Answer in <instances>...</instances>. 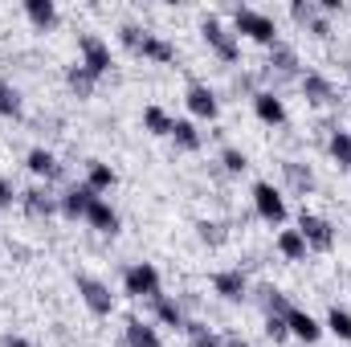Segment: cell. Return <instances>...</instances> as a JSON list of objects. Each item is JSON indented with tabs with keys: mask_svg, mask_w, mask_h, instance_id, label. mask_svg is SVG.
<instances>
[{
	"mask_svg": "<svg viewBox=\"0 0 351 347\" xmlns=\"http://www.w3.org/2000/svg\"><path fill=\"white\" fill-rule=\"evenodd\" d=\"M298 233H302L306 250L327 254V250L335 246V229H331V221H323V217H315V213H302V217H298Z\"/></svg>",
	"mask_w": 351,
	"mask_h": 347,
	"instance_id": "5b68a950",
	"label": "cell"
},
{
	"mask_svg": "<svg viewBox=\"0 0 351 347\" xmlns=\"http://www.w3.org/2000/svg\"><path fill=\"white\" fill-rule=\"evenodd\" d=\"M25 168L33 176H45V180H58V176H62V164H58V156H53L49 147H33V152L25 156Z\"/></svg>",
	"mask_w": 351,
	"mask_h": 347,
	"instance_id": "2e32d148",
	"label": "cell"
},
{
	"mask_svg": "<svg viewBox=\"0 0 351 347\" xmlns=\"http://www.w3.org/2000/svg\"><path fill=\"white\" fill-rule=\"evenodd\" d=\"M114 180H119V176H114L110 164H102V160H90V164H86V188H90V192H110V188H114Z\"/></svg>",
	"mask_w": 351,
	"mask_h": 347,
	"instance_id": "603a6c76",
	"label": "cell"
},
{
	"mask_svg": "<svg viewBox=\"0 0 351 347\" xmlns=\"http://www.w3.org/2000/svg\"><path fill=\"white\" fill-rule=\"evenodd\" d=\"M298 82H302V94H306V102H315V106H331V102H335V86H331L323 74L306 70Z\"/></svg>",
	"mask_w": 351,
	"mask_h": 347,
	"instance_id": "4fadbf2b",
	"label": "cell"
},
{
	"mask_svg": "<svg viewBox=\"0 0 351 347\" xmlns=\"http://www.w3.org/2000/svg\"><path fill=\"white\" fill-rule=\"evenodd\" d=\"M0 115H4V119H16V115H21V90L0 86Z\"/></svg>",
	"mask_w": 351,
	"mask_h": 347,
	"instance_id": "d6a6232c",
	"label": "cell"
},
{
	"mask_svg": "<svg viewBox=\"0 0 351 347\" xmlns=\"http://www.w3.org/2000/svg\"><path fill=\"white\" fill-rule=\"evenodd\" d=\"M21 204H25V213L29 217H53L58 208H62V200L58 196H49V188H29V192H21Z\"/></svg>",
	"mask_w": 351,
	"mask_h": 347,
	"instance_id": "7c38bea8",
	"label": "cell"
},
{
	"mask_svg": "<svg viewBox=\"0 0 351 347\" xmlns=\"http://www.w3.org/2000/svg\"><path fill=\"white\" fill-rule=\"evenodd\" d=\"M123 290L131 294V298H156L160 294V270L152 265V261H135V265H127V274H123Z\"/></svg>",
	"mask_w": 351,
	"mask_h": 347,
	"instance_id": "3957f363",
	"label": "cell"
},
{
	"mask_svg": "<svg viewBox=\"0 0 351 347\" xmlns=\"http://www.w3.org/2000/svg\"><path fill=\"white\" fill-rule=\"evenodd\" d=\"M25 16H29V25L33 29H53L58 25V4L53 0H25Z\"/></svg>",
	"mask_w": 351,
	"mask_h": 347,
	"instance_id": "e0dca14e",
	"label": "cell"
},
{
	"mask_svg": "<svg viewBox=\"0 0 351 347\" xmlns=\"http://www.w3.org/2000/svg\"><path fill=\"white\" fill-rule=\"evenodd\" d=\"M286 327H290V335L302 339V344H319V339H323V327L315 323V315H306V311H298V307L286 311Z\"/></svg>",
	"mask_w": 351,
	"mask_h": 347,
	"instance_id": "30bf717a",
	"label": "cell"
},
{
	"mask_svg": "<svg viewBox=\"0 0 351 347\" xmlns=\"http://www.w3.org/2000/svg\"><path fill=\"white\" fill-rule=\"evenodd\" d=\"M152 307H156V319H160L164 327H180V331H184L188 315H184V307H180L176 298H168V294H156V298H152Z\"/></svg>",
	"mask_w": 351,
	"mask_h": 347,
	"instance_id": "ffe728a7",
	"label": "cell"
},
{
	"mask_svg": "<svg viewBox=\"0 0 351 347\" xmlns=\"http://www.w3.org/2000/svg\"><path fill=\"white\" fill-rule=\"evenodd\" d=\"M278 254L286 261H302L306 258V241H302V233L298 229H282L278 233Z\"/></svg>",
	"mask_w": 351,
	"mask_h": 347,
	"instance_id": "484cf974",
	"label": "cell"
},
{
	"mask_svg": "<svg viewBox=\"0 0 351 347\" xmlns=\"http://www.w3.org/2000/svg\"><path fill=\"white\" fill-rule=\"evenodd\" d=\"M78 294H82V302L90 307V315H98V319L114 311V294H110V286L98 282V278H90V274H78Z\"/></svg>",
	"mask_w": 351,
	"mask_h": 347,
	"instance_id": "8992f818",
	"label": "cell"
},
{
	"mask_svg": "<svg viewBox=\"0 0 351 347\" xmlns=\"http://www.w3.org/2000/svg\"><path fill=\"white\" fill-rule=\"evenodd\" d=\"M290 16H294L298 25H315V21H319V4H315V0H294V4H290Z\"/></svg>",
	"mask_w": 351,
	"mask_h": 347,
	"instance_id": "1f68e13d",
	"label": "cell"
},
{
	"mask_svg": "<svg viewBox=\"0 0 351 347\" xmlns=\"http://www.w3.org/2000/svg\"><path fill=\"white\" fill-rule=\"evenodd\" d=\"M4 347H29V339H21V335H4Z\"/></svg>",
	"mask_w": 351,
	"mask_h": 347,
	"instance_id": "ab89813d",
	"label": "cell"
},
{
	"mask_svg": "<svg viewBox=\"0 0 351 347\" xmlns=\"http://www.w3.org/2000/svg\"><path fill=\"white\" fill-rule=\"evenodd\" d=\"M184 335H188V347H221V335L208 323H200V319H188L184 323Z\"/></svg>",
	"mask_w": 351,
	"mask_h": 347,
	"instance_id": "d4e9b609",
	"label": "cell"
},
{
	"mask_svg": "<svg viewBox=\"0 0 351 347\" xmlns=\"http://www.w3.org/2000/svg\"><path fill=\"white\" fill-rule=\"evenodd\" d=\"M139 58H152V62L168 66V62H176V45L168 41V37H160V33H147L143 45H139Z\"/></svg>",
	"mask_w": 351,
	"mask_h": 347,
	"instance_id": "ac0fdd59",
	"label": "cell"
},
{
	"mask_svg": "<svg viewBox=\"0 0 351 347\" xmlns=\"http://www.w3.org/2000/svg\"><path fill=\"white\" fill-rule=\"evenodd\" d=\"M123 347H164V339H160V331H156L152 323L131 319V323L123 327Z\"/></svg>",
	"mask_w": 351,
	"mask_h": 347,
	"instance_id": "5bb4252c",
	"label": "cell"
},
{
	"mask_svg": "<svg viewBox=\"0 0 351 347\" xmlns=\"http://www.w3.org/2000/svg\"><path fill=\"white\" fill-rule=\"evenodd\" d=\"M262 311H265V315H282V319H286L290 302H286V294H282V290H269V286H265V290H262Z\"/></svg>",
	"mask_w": 351,
	"mask_h": 347,
	"instance_id": "4dcf8cb0",
	"label": "cell"
},
{
	"mask_svg": "<svg viewBox=\"0 0 351 347\" xmlns=\"http://www.w3.org/2000/svg\"><path fill=\"white\" fill-rule=\"evenodd\" d=\"M327 152H331V160L339 164V168H351V131H331V139H327Z\"/></svg>",
	"mask_w": 351,
	"mask_h": 347,
	"instance_id": "83f0119b",
	"label": "cell"
},
{
	"mask_svg": "<svg viewBox=\"0 0 351 347\" xmlns=\"http://www.w3.org/2000/svg\"><path fill=\"white\" fill-rule=\"evenodd\" d=\"M225 347H250V344H245V339H237V335H233V339H225Z\"/></svg>",
	"mask_w": 351,
	"mask_h": 347,
	"instance_id": "60d3db41",
	"label": "cell"
},
{
	"mask_svg": "<svg viewBox=\"0 0 351 347\" xmlns=\"http://www.w3.org/2000/svg\"><path fill=\"white\" fill-rule=\"evenodd\" d=\"M172 139H176V147H180V152H200V143H204L192 119H176V123H172Z\"/></svg>",
	"mask_w": 351,
	"mask_h": 347,
	"instance_id": "cb8c5ba5",
	"label": "cell"
},
{
	"mask_svg": "<svg viewBox=\"0 0 351 347\" xmlns=\"http://www.w3.org/2000/svg\"><path fill=\"white\" fill-rule=\"evenodd\" d=\"M200 33H204V41H208V49L221 58V62H237V53H241V45H237V33L221 21V16H204V25H200Z\"/></svg>",
	"mask_w": 351,
	"mask_h": 347,
	"instance_id": "7a4b0ae2",
	"label": "cell"
},
{
	"mask_svg": "<svg viewBox=\"0 0 351 347\" xmlns=\"http://www.w3.org/2000/svg\"><path fill=\"white\" fill-rule=\"evenodd\" d=\"M311 33H315V37H327V33H331V25H327V16H323V12H319V21L311 25Z\"/></svg>",
	"mask_w": 351,
	"mask_h": 347,
	"instance_id": "f35d334b",
	"label": "cell"
},
{
	"mask_svg": "<svg viewBox=\"0 0 351 347\" xmlns=\"http://www.w3.org/2000/svg\"><path fill=\"white\" fill-rule=\"evenodd\" d=\"M86 221L98 229V233H106V237H114V233H119V213H114L102 196H94V204L86 208Z\"/></svg>",
	"mask_w": 351,
	"mask_h": 347,
	"instance_id": "9a60e30c",
	"label": "cell"
},
{
	"mask_svg": "<svg viewBox=\"0 0 351 347\" xmlns=\"http://www.w3.org/2000/svg\"><path fill=\"white\" fill-rule=\"evenodd\" d=\"M196 233H200V241H208V246H221V241H225V233H221V225H217V221H200V225H196Z\"/></svg>",
	"mask_w": 351,
	"mask_h": 347,
	"instance_id": "8d00e7d4",
	"label": "cell"
},
{
	"mask_svg": "<svg viewBox=\"0 0 351 347\" xmlns=\"http://www.w3.org/2000/svg\"><path fill=\"white\" fill-rule=\"evenodd\" d=\"M78 53H82L78 62L86 66L94 78H102V74L110 70V49H106V41H102L98 33H82V37H78Z\"/></svg>",
	"mask_w": 351,
	"mask_h": 347,
	"instance_id": "52a82bcc",
	"label": "cell"
},
{
	"mask_svg": "<svg viewBox=\"0 0 351 347\" xmlns=\"http://www.w3.org/2000/svg\"><path fill=\"white\" fill-rule=\"evenodd\" d=\"M94 196H98V192H90L86 184L70 188V192L62 196V213H66V217H74V221H78V217H86V208L94 204Z\"/></svg>",
	"mask_w": 351,
	"mask_h": 347,
	"instance_id": "44dd1931",
	"label": "cell"
},
{
	"mask_svg": "<svg viewBox=\"0 0 351 347\" xmlns=\"http://www.w3.org/2000/svg\"><path fill=\"white\" fill-rule=\"evenodd\" d=\"M254 115L262 119L265 127H282L286 123V106H282V98L274 90H258L254 94Z\"/></svg>",
	"mask_w": 351,
	"mask_h": 347,
	"instance_id": "8fae6325",
	"label": "cell"
},
{
	"mask_svg": "<svg viewBox=\"0 0 351 347\" xmlns=\"http://www.w3.org/2000/svg\"><path fill=\"white\" fill-rule=\"evenodd\" d=\"M269 74H282V78H294L298 74V53L290 45H269Z\"/></svg>",
	"mask_w": 351,
	"mask_h": 347,
	"instance_id": "d6986e66",
	"label": "cell"
},
{
	"mask_svg": "<svg viewBox=\"0 0 351 347\" xmlns=\"http://www.w3.org/2000/svg\"><path fill=\"white\" fill-rule=\"evenodd\" d=\"M282 172H286V180H290V188H294V192H302V196L315 188L311 168H302V164H294V160H286V164H282Z\"/></svg>",
	"mask_w": 351,
	"mask_h": 347,
	"instance_id": "f1b7e54d",
	"label": "cell"
},
{
	"mask_svg": "<svg viewBox=\"0 0 351 347\" xmlns=\"http://www.w3.org/2000/svg\"><path fill=\"white\" fill-rule=\"evenodd\" d=\"M184 102H188V110H192L196 119H217V110H221L217 94L204 86V82H192V86H188V94H184Z\"/></svg>",
	"mask_w": 351,
	"mask_h": 347,
	"instance_id": "9c48e42d",
	"label": "cell"
},
{
	"mask_svg": "<svg viewBox=\"0 0 351 347\" xmlns=\"http://www.w3.org/2000/svg\"><path fill=\"white\" fill-rule=\"evenodd\" d=\"M254 208H258V217L269 221V225H282L286 221V200H282V192L269 180H258L254 184Z\"/></svg>",
	"mask_w": 351,
	"mask_h": 347,
	"instance_id": "277c9868",
	"label": "cell"
},
{
	"mask_svg": "<svg viewBox=\"0 0 351 347\" xmlns=\"http://www.w3.org/2000/svg\"><path fill=\"white\" fill-rule=\"evenodd\" d=\"M348 82H351V70H348Z\"/></svg>",
	"mask_w": 351,
	"mask_h": 347,
	"instance_id": "b9f144b4",
	"label": "cell"
},
{
	"mask_svg": "<svg viewBox=\"0 0 351 347\" xmlns=\"http://www.w3.org/2000/svg\"><path fill=\"white\" fill-rule=\"evenodd\" d=\"M265 335H269L274 344H286V339H290V327H286V319H282V315H265Z\"/></svg>",
	"mask_w": 351,
	"mask_h": 347,
	"instance_id": "d590c367",
	"label": "cell"
},
{
	"mask_svg": "<svg viewBox=\"0 0 351 347\" xmlns=\"http://www.w3.org/2000/svg\"><path fill=\"white\" fill-rule=\"evenodd\" d=\"M327 327H331L339 339H348V344H351V311H343V307H331V311H327Z\"/></svg>",
	"mask_w": 351,
	"mask_h": 347,
	"instance_id": "f546056e",
	"label": "cell"
},
{
	"mask_svg": "<svg viewBox=\"0 0 351 347\" xmlns=\"http://www.w3.org/2000/svg\"><path fill=\"white\" fill-rule=\"evenodd\" d=\"M143 37H147V29H139V25H123V29H119V41H123V45H127L131 53H139Z\"/></svg>",
	"mask_w": 351,
	"mask_h": 347,
	"instance_id": "e575fe53",
	"label": "cell"
},
{
	"mask_svg": "<svg viewBox=\"0 0 351 347\" xmlns=\"http://www.w3.org/2000/svg\"><path fill=\"white\" fill-rule=\"evenodd\" d=\"M221 164H225V172H233V176H241L245 168H250L245 152H237V147H225V152H221Z\"/></svg>",
	"mask_w": 351,
	"mask_h": 347,
	"instance_id": "836d02e7",
	"label": "cell"
},
{
	"mask_svg": "<svg viewBox=\"0 0 351 347\" xmlns=\"http://www.w3.org/2000/svg\"><path fill=\"white\" fill-rule=\"evenodd\" d=\"M233 33H245L250 41L258 45H278V25L269 12H258V8H237L233 12Z\"/></svg>",
	"mask_w": 351,
	"mask_h": 347,
	"instance_id": "6da1fadb",
	"label": "cell"
},
{
	"mask_svg": "<svg viewBox=\"0 0 351 347\" xmlns=\"http://www.w3.org/2000/svg\"><path fill=\"white\" fill-rule=\"evenodd\" d=\"M12 200H16V188H12V180H4V176H0V208H8Z\"/></svg>",
	"mask_w": 351,
	"mask_h": 347,
	"instance_id": "74e56055",
	"label": "cell"
},
{
	"mask_svg": "<svg viewBox=\"0 0 351 347\" xmlns=\"http://www.w3.org/2000/svg\"><path fill=\"white\" fill-rule=\"evenodd\" d=\"M213 290H217L225 302H241V298H250V282H245L241 270H221V274H213Z\"/></svg>",
	"mask_w": 351,
	"mask_h": 347,
	"instance_id": "ba28073f",
	"label": "cell"
},
{
	"mask_svg": "<svg viewBox=\"0 0 351 347\" xmlns=\"http://www.w3.org/2000/svg\"><path fill=\"white\" fill-rule=\"evenodd\" d=\"M66 86L74 90L78 98H90V94H94V86H98V78L90 74L82 62H74V66H66Z\"/></svg>",
	"mask_w": 351,
	"mask_h": 347,
	"instance_id": "7402d4cb",
	"label": "cell"
},
{
	"mask_svg": "<svg viewBox=\"0 0 351 347\" xmlns=\"http://www.w3.org/2000/svg\"><path fill=\"white\" fill-rule=\"evenodd\" d=\"M172 123L176 119L164 106H147V110H143V131H147V135H172Z\"/></svg>",
	"mask_w": 351,
	"mask_h": 347,
	"instance_id": "4316f807",
	"label": "cell"
}]
</instances>
